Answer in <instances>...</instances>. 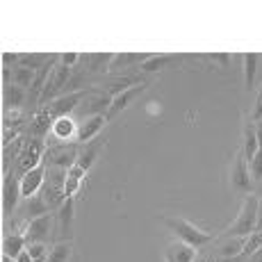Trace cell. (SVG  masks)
Instances as JSON below:
<instances>
[{
	"instance_id": "19",
	"label": "cell",
	"mask_w": 262,
	"mask_h": 262,
	"mask_svg": "<svg viewBox=\"0 0 262 262\" xmlns=\"http://www.w3.org/2000/svg\"><path fill=\"white\" fill-rule=\"evenodd\" d=\"M244 244H246V237H230L226 244H221L219 249V255L221 258H233V255H242L244 251Z\"/></svg>"
},
{
	"instance_id": "16",
	"label": "cell",
	"mask_w": 262,
	"mask_h": 262,
	"mask_svg": "<svg viewBox=\"0 0 262 262\" xmlns=\"http://www.w3.org/2000/svg\"><path fill=\"white\" fill-rule=\"evenodd\" d=\"M25 235H7L3 242V255L7 258H18V253L25 251Z\"/></svg>"
},
{
	"instance_id": "6",
	"label": "cell",
	"mask_w": 262,
	"mask_h": 262,
	"mask_svg": "<svg viewBox=\"0 0 262 262\" xmlns=\"http://www.w3.org/2000/svg\"><path fill=\"white\" fill-rule=\"evenodd\" d=\"M41 153H43V142L41 139H30V144L25 146V150L21 155H18V162H16V171H23V173H28V171L37 169L39 162H41Z\"/></svg>"
},
{
	"instance_id": "32",
	"label": "cell",
	"mask_w": 262,
	"mask_h": 262,
	"mask_svg": "<svg viewBox=\"0 0 262 262\" xmlns=\"http://www.w3.org/2000/svg\"><path fill=\"white\" fill-rule=\"evenodd\" d=\"M71 201H73V199L64 201V208H62V224H64V226L71 221Z\"/></svg>"
},
{
	"instance_id": "15",
	"label": "cell",
	"mask_w": 262,
	"mask_h": 262,
	"mask_svg": "<svg viewBox=\"0 0 262 262\" xmlns=\"http://www.w3.org/2000/svg\"><path fill=\"white\" fill-rule=\"evenodd\" d=\"M78 128L80 125H75V121L69 119V117L53 121V135L57 139H69V137H73V135L78 137Z\"/></svg>"
},
{
	"instance_id": "4",
	"label": "cell",
	"mask_w": 262,
	"mask_h": 262,
	"mask_svg": "<svg viewBox=\"0 0 262 262\" xmlns=\"http://www.w3.org/2000/svg\"><path fill=\"white\" fill-rule=\"evenodd\" d=\"M69 75H71V69L64 67L62 62L55 64V69L50 71L46 84H43V92H41V100H43V103H46V100L50 103V100L57 98V94L62 92V87L69 82Z\"/></svg>"
},
{
	"instance_id": "13",
	"label": "cell",
	"mask_w": 262,
	"mask_h": 262,
	"mask_svg": "<svg viewBox=\"0 0 262 262\" xmlns=\"http://www.w3.org/2000/svg\"><path fill=\"white\" fill-rule=\"evenodd\" d=\"M258 64H260V55L258 53H246L244 62H242V71H244V89L251 92L255 87V73H258Z\"/></svg>"
},
{
	"instance_id": "24",
	"label": "cell",
	"mask_w": 262,
	"mask_h": 262,
	"mask_svg": "<svg viewBox=\"0 0 262 262\" xmlns=\"http://www.w3.org/2000/svg\"><path fill=\"white\" fill-rule=\"evenodd\" d=\"M260 246H262V230H255V233H251L249 237H246V244H244L242 255H244V258H249V255H253Z\"/></svg>"
},
{
	"instance_id": "9",
	"label": "cell",
	"mask_w": 262,
	"mask_h": 262,
	"mask_svg": "<svg viewBox=\"0 0 262 262\" xmlns=\"http://www.w3.org/2000/svg\"><path fill=\"white\" fill-rule=\"evenodd\" d=\"M43 178H46V169H43L41 164H39L37 169L23 173V178H21V196L23 199H34V196L39 194V189H41Z\"/></svg>"
},
{
	"instance_id": "27",
	"label": "cell",
	"mask_w": 262,
	"mask_h": 262,
	"mask_svg": "<svg viewBox=\"0 0 262 262\" xmlns=\"http://www.w3.org/2000/svg\"><path fill=\"white\" fill-rule=\"evenodd\" d=\"M43 55H21V67H25V69H43L46 67V62H43Z\"/></svg>"
},
{
	"instance_id": "35",
	"label": "cell",
	"mask_w": 262,
	"mask_h": 262,
	"mask_svg": "<svg viewBox=\"0 0 262 262\" xmlns=\"http://www.w3.org/2000/svg\"><path fill=\"white\" fill-rule=\"evenodd\" d=\"M14 260H16V262H34V258L30 255V251H28V249H25L23 253H18V258H14Z\"/></svg>"
},
{
	"instance_id": "7",
	"label": "cell",
	"mask_w": 262,
	"mask_h": 262,
	"mask_svg": "<svg viewBox=\"0 0 262 262\" xmlns=\"http://www.w3.org/2000/svg\"><path fill=\"white\" fill-rule=\"evenodd\" d=\"M144 89H146V82L130 84V87H128V89H123V92H121L119 96H114V98H112V105H110L107 114H105V117H107V121H110V119H114V117H117V114L123 112V110L128 107V105L133 103V100L137 98V96L142 94Z\"/></svg>"
},
{
	"instance_id": "39",
	"label": "cell",
	"mask_w": 262,
	"mask_h": 262,
	"mask_svg": "<svg viewBox=\"0 0 262 262\" xmlns=\"http://www.w3.org/2000/svg\"><path fill=\"white\" fill-rule=\"evenodd\" d=\"M255 230H262V203L258 208V226H255Z\"/></svg>"
},
{
	"instance_id": "8",
	"label": "cell",
	"mask_w": 262,
	"mask_h": 262,
	"mask_svg": "<svg viewBox=\"0 0 262 262\" xmlns=\"http://www.w3.org/2000/svg\"><path fill=\"white\" fill-rule=\"evenodd\" d=\"M105 123H107V117H105V114L87 117L78 128V142L89 144V142H94V139H98V135H100V130H103Z\"/></svg>"
},
{
	"instance_id": "26",
	"label": "cell",
	"mask_w": 262,
	"mask_h": 262,
	"mask_svg": "<svg viewBox=\"0 0 262 262\" xmlns=\"http://www.w3.org/2000/svg\"><path fill=\"white\" fill-rule=\"evenodd\" d=\"M135 59H148L146 55H135V53H121V55H114V62L110 64L112 69H121V67H128L133 64Z\"/></svg>"
},
{
	"instance_id": "1",
	"label": "cell",
	"mask_w": 262,
	"mask_h": 262,
	"mask_svg": "<svg viewBox=\"0 0 262 262\" xmlns=\"http://www.w3.org/2000/svg\"><path fill=\"white\" fill-rule=\"evenodd\" d=\"M258 208H260V199L255 194H249L244 199L239 208V214L235 216V221L230 224V228L224 233V239L230 237H249L251 233H255L258 226Z\"/></svg>"
},
{
	"instance_id": "40",
	"label": "cell",
	"mask_w": 262,
	"mask_h": 262,
	"mask_svg": "<svg viewBox=\"0 0 262 262\" xmlns=\"http://www.w3.org/2000/svg\"><path fill=\"white\" fill-rule=\"evenodd\" d=\"M194 262H208V260H205L203 255H196V258H194Z\"/></svg>"
},
{
	"instance_id": "38",
	"label": "cell",
	"mask_w": 262,
	"mask_h": 262,
	"mask_svg": "<svg viewBox=\"0 0 262 262\" xmlns=\"http://www.w3.org/2000/svg\"><path fill=\"white\" fill-rule=\"evenodd\" d=\"M244 260V255H233V258H219L216 262H242Z\"/></svg>"
},
{
	"instance_id": "14",
	"label": "cell",
	"mask_w": 262,
	"mask_h": 262,
	"mask_svg": "<svg viewBox=\"0 0 262 262\" xmlns=\"http://www.w3.org/2000/svg\"><path fill=\"white\" fill-rule=\"evenodd\" d=\"M258 150H260V144H258V137H255V123H249L244 125V146H242V153H244L246 162H251Z\"/></svg>"
},
{
	"instance_id": "28",
	"label": "cell",
	"mask_w": 262,
	"mask_h": 262,
	"mask_svg": "<svg viewBox=\"0 0 262 262\" xmlns=\"http://www.w3.org/2000/svg\"><path fill=\"white\" fill-rule=\"evenodd\" d=\"M18 123H23L21 110H7V114H5V128L14 130V125H18Z\"/></svg>"
},
{
	"instance_id": "23",
	"label": "cell",
	"mask_w": 262,
	"mask_h": 262,
	"mask_svg": "<svg viewBox=\"0 0 262 262\" xmlns=\"http://www.w3.org/2000/svg\"><path fill=\"white\" fill-rule=\"evenodd\" d=\"M69 255H71V244L62 242V244H55L53 251L48 253L46 262H69Z\"/></svg>"
},
{
	"instance_id": "17",
	"label": "cell",
	"mask_w": 262,
	"mask_h": 262,
	"mask_svg": "<svg viewBox=\"0 0 262 262\" xmlns=\"http://www.w3.org/2000/svg\"><path fill=\"white\" fill-rule=\"evenodd\" d=\"M25 103V89H21L18 84H7L5 87V105L7 110H21V105Z\"/></svg>"
},
{
	"instance_id": "20",
	"label": "cell",
	"mask_w": 262,
	"mask_h": 262,
	"mask_svg": "<svg viewBox=\"0 0 262 262\" xmlns=\"http://www.w3.org/2000/svg\"><path fill=\"white\" fill-rule=\"evenodd\" d=\"M34 71L32 69H25V67H18L16 71H14V84H18L21 89H30L34 84Z\"/></svg>"
},
{
	"instance_id": "2",
	"label": "cell",
	"mask_w": 262,
	"mask_h": 262,
	"mask_svg": "<svg viewBox=\"0 0 262 262\" xmlns=\"http://www.w3.org/2000/svg\"><path fill=\"white\" fill-rule=\"evenodd\" d=\"M164 224H167V228L178 237V242L194 246V249H201L203 244L212 242V235L201 230L199 226H194L187 219H180V216H164Z\"/></svg>"
},
{
	"instance_id": "30",
	"label": "cell",
	"mask_w": 262,
	"mask_h": 262,
	"mask_svg": "<svg viewBox=\"0 0 262 262\" xmlns=\"http://www.w3.org/2000/svg\"><path fill=\"white\" fill-rule=\"evenodd\" d=\"M28 251H30V255H32L34 260H39V258H48V255H46V244H43V242H39V244H30V246H28Z\"/></svg>"
},
{
	"instance_id": "21",
	"label": "cell",
	"mask_w": 262,
	"mask_h": 262,
	"mask_svg": "<svg viewBox=\"0 0 262 262\" xmlns=\"http://www.w3.org/2000/svg\"><path fill=\"white\" fill-rule=\"evenodd\" d=\"M53 128V119L48 117V112L46 110H43L41 114H37V117H34V121H32V128H30V133L34 135V137H41L43 133H46V128Z\"/></svg>"
},
{
	"instance_id": "36",
	"label": "cell",
	"mask_w": 262,
	"mask_h": 262,
	"mask_svg": "<svg viewBox=\"0 0 262 262\" xmlns=\"http://www.w3.org/2000/svg\"><path fill=\"white\" fill-rule=\"evenodd\" d=\"M255 137H258V144H260V148H262V121L255 123Z\"/></svg>"
},
{
	"instance_id": "34",
	"label": "cell",
	"mask_w": 262,
	"mask_h": 262,
	"mask_svg": "<svg viewBox=\"0 0 262 262\" xmlns=\"http://www.w3.org/2000/svg\"><path fill=\"white\" fill-rule=\"evenodd\" d=\"M16 59H21V55H14V53H5L3 55V64L5 67H12V64H16Z\"/></svg>"
},
{
	"instance_id": "11",
	"label": "cell",
	"mask_w": 262,
	"mask_h": 262,
	"mask_svg": "<svg viewBox=\"0 0 262 262\" xmlns=\"http://www.w3.org/2000/svg\"><path fill=\"white\" fill-rule=\"evenodd\" d=\"M18 196H21V183H16L14 173H9L7 178H5V194H3V208H5V214H12L14 210H16Z\"/></svg>"
},
{
	"instance_id": "10",
	"label": "cell",
	"mask_w": 262,
	"mask_h": 262,
	"mask_svg": "<svg viewBox=\"0 0 262 262\" xmlns=\"http://www.w3.org/2000/svg\"><path fill=\"white\" fill-rule=\"evenodd\" d=\"M50 226H53V219H50V214L37 216V219H30L28 230H25V239L32 242V244L46 242V237L50 235Z\"/></svg>"
},
{
	"instance_id": "29",
	"label": "cell",
	"mask_w": 262,
	"mask_h": 262,
	"mask_svg": "<svg viewBox=\"0 0 262 262\" xmlns=\"http://www.w3.org/2000/svg\"><path fill=\"white\" fill-rule=\"evenodd\" d=\"M258 121H262V89L255 96L253 110H251V123H258Z\"/></svg>"
},
{
	"instance_id": "22",
	"label": "cell",
	"mask_w": 262,
	"mask_h": 262,
	"mask_svg": "<svg viewBox=\"0 0 262 262\" xmlns=\"http://www.w3.org/2000/svg\"><path fill=\"white\" fill-rule=\"evenodd\" d=\"M169 62H171L169 55H155V57H148L146 62H142V71H146V73H155V71H160V69L167 67Z\"/></svg>"
},
{
	"instance_id": "42",
	"label": "cell",
	"mask_w": 262,
	"mask_h": 262,
	"mask_svg": "<svg viewBox=\"0 0 262 262\" xmlns=\"http://www.w3.org/2000/svg\"><path fill=\"white\" fill-rule=\"evenodd\" d=\"M34 262H46V258H39V260H34Z\"/></svg>"
},
{
	"instance_id": "12",
	"label": "cell",
	"mask_w": 262,
	"mask_h": 262,
	"mask_svg": "<svg viewBox=\"0 0 262 262\" xmlns=\"http://www.w3.org/2000/svg\"><path fill=\"white\" fill-rule=\"evenodd\" d=\"M196 249L189 244H183V242H176V244H171L167 249V253H164V258L167 262H194L196 258Z\"/></svg>"
},
{
	"instance_id": "18",
	"label": "cell",
	"mask_w": 262,
	"mask_h": 262,
	"mask_svg": "<svg viewBox=\"0 0 262 262\" xmlns=\"http://www.w3.org/2000/svg\"><path fill=\"white\" fill-rule=\"evenodd\" d=\"M75 160H78V153H75L73 146H69V148H62V150H55L53 153V164L57 169H71L75 164Z\"/></svg>"
},
{
	"instance_id": "3",
	"label": "cell",
	"mask_w": 262,
	"mask_h": 262,
	"mask_svg": "<svg viewBox=\"0 0 262 262\" xmlns=\"http://www.w3.org/2000/svg\"><path fill=\"white\" fill-rule=\"evenodd\" d=\"M87 94H89V92H73V94H67V96H57V98L50 100V103L46 105L48 117L53 119V121L69 117V114H71L73 110L78 107L80 100H82Z\"/></svg>"
},
{
	"instance_id": "33",
	"label": "cell",
	"mask_w": 262,
	"mask_h": 262,
	"mask_svg": "<svg viewBox=\"0 0 262 262\" xmlns=\"http://www.w3.org/2000/svg\"><path fill=\"white\" fill-rule=\"evenodd\" d=\"M210 57L216 59V62H219L221 67H228V64H230V55H228V53H212Z\"/></svg>"
},
{
	"instance_id": "31",
	"label": "cell",
	"mask_w": 262,
	"mask_h": 262,
	"mask_svg": "<svg viewBox=\"0 0 262 262\" xmlns=\"http://www.w3.org/2000/svg\"><path fill=\"white\" fill-rule=\"evenodd\" d=\"M78 59H80L78 53H64V55H62V64H64V67H69V69H71L73 64L78 62Z\"/></svg>"
},
{
	"instance_id": "41",
	"label": "cell",
	"mask_w": 262,
	"mask_h": 262,
	"mask_svg": "<svg viewBox=\"0 0 262 262\" xmlns=\"http://www.w3.org/2000/svg\"><path fill=\"white\" fill-rule=\"evenodd\" d=\"M3 262H16L14 258H7V255H3Z\"/></svg>"
},
{
	"instance_id": "25",
	"label": "cell",
	"mask_w": 262,
	"mask_h": 262,
	"mask_svg": "<svg viewBox=\"0 0 262 262\" xmlns=\"http://www.w3.org/2000/svg\"><path fill=\"white\" fill-rule=\"evenodd\" d=\"M246 164H249L251 180H253V183H262V148L255 153V158L251 160V162H246Z\"/></svg>"
},
{
	"instance_id": "5",
	"label": "cell",
	"mask_w": 262,
	"mask_h": 262,
	"mask_svg": "<svg viewBox=\"0 0 262 262\" xmlns=\"http://www.w3.org/2000/svg\"><path fill=\"white\" fill-rule=\"evenodd\" d=\"M251 173H249V164H246V160H244V153H239L235 155V162H233V167H230V187L233 189H237V191H249L251 194Z\"/></svg>"
},
{
	"instance_id": "37",
	"label": "cell",
	"mask_w": 262,
	"mask_h": 262,
	"mask_svg": "<svg viewBox=\"0 0 262 262\" xmlns=\"http://www.w3.org/2000/svg\"><path fill=\"white\" fill-rule=\"evenodd\" d=\"M249 262H262V246L255 251L253 255H249Z\"/></svg>"
}]
</instances>
